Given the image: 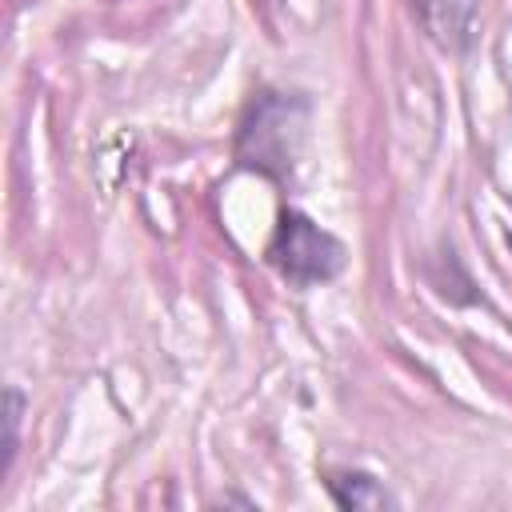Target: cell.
I'll list each match as a JSON object with an SVG mask.
<instances>
[{"label": "cell", "mask_w": 512, "mask_h": 512, "mask_svg": "<svg viewBox=\"0 0 512 512\" xmlns=\"http://www.w3.org/2000/svg\"><path fill=\"white\" fill-rule=\"evenodd\" d=\"M508 244H512V232H508Z\"/></svg>", "instance_id": "6"}, {"label": "cell", "mask_w": 512, "mask_h": 512, "mask_svg": "<svg viewBox=\"0 0 512 512\" xmlns=\"http://www.w3.org/2000/svg\"><path fill=\"white\" fill-rule=\"evenodd\" d=\"M4 472L12 468V460H16V448H20V420H24V392L16 388V384H8V392H4Z\"/></svg>", "instance_id": "5"}, {"label": "cell", "mask_w": 512, "mask_h": 512, "mask_svg": "<svg viewBox=\"0 0 512 512\" xmlns=\"http://www.w3.org/2000/svg\"><path fill=\"white\" fill-rule=\"evenodd\" d=\"M412 12L428 40L444 52H464L476 36V0H412Z\"/></svg>", "instance_id": "3"}, {"label": "cell", "mask_w": 512, "mask_h": 512, "mask_svg": "<svg viewBox=\"0 0 512 512\" xmlns=\"http://www.w3.org/2000/svg\"><path fill=\"white\" fill-rule=\"evenodd\" d=\"M264 260L292 284V288H316V284H328L344 272L348 264V252L344 244L320 228L308 212L300 208H284L280 220H276V232L264 248Z\"/></svg>", "instance_id": "2"}, {"label": "cell", "mask_w": 512, "mask_h": 512, "mask_svg": "<svg viewBox=\"0 0 512 512\" xmlns=\"http://www.w3.org/2000/svg\"><path fill=\"white\" fill-rule=\"evenodd\" d=\"M328 492L340 508H388L392 504V496L368 472H332Z\"/></svg>", "instance_id": "4"}, {"label": "cell", "mask_w": 512, "mask_h": 512, "mask_svg": "<svg viewBox=\"0 0 512 512\" xmlns=\"http://www.w3.org/2000/svg\"><path fill=\"white\" fill-rule=\"evenodd\" d=\"M308 112H312V104L304 96L264 88L240 116L232 160L244 172H260L268 180H288L296 172L304 140H308Z\"/></svg>", "instance_id": "1"}]
</instances>
